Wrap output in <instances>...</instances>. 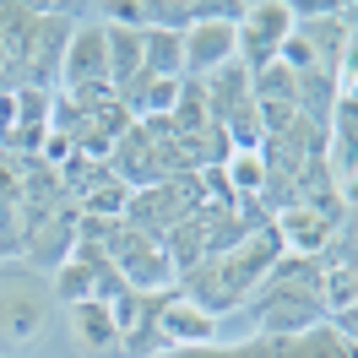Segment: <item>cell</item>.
Masks as SVG:
<instances>
[{
  "label": "cell",
  "instance_id": "1",
  "mask_svg": "<svg viewBox=\"0 0 358 358\" xmlns=\"http://www.w3.org/2000/svg\"><path fill=\"white\" fill-rule=\"evenodd\" d=\"M103 255H109V266L120 271L125 293H163V288L179 282L163 239H152V234H141V228H131V223H103Z\"/></svg>",
  "mask_w": 358,
  "mask_h": 358
},
{
  "label": "cell",
  "instance_id": "2",
  "mask_svg": "<svg viewBox=\"0 0 358 358\" xmlns=\"http://www.w3.org/2000/svg\"><path fill=\"white\" fill-rule=\"evenodd\" d=\"M234 60H239V11L201 6V17L179 33V76L206 82V76H217Z\"/></svg>",
  "mask_w": 358,
  "mask_h": 358
},
{
  "label": "cell",
  "instance_id": "3",
  "mask_svg": "<svg viewBox=\"0 0 358 358\" xmlns=\"http://www.w3.org/2000/svg\"><path fill=\"white\" fill-rule=\"evenodd\" d=\"M60 92L76 103H103L120 98L109 87V27L103 22H76L71 27L66 60H60Z\"/></svg>",
  "mask_w": 358,
  "mask_h": 358
},
{
  "label": "cell",
  "instance_id": "4",
  "mask_svg": "<svg viewBox=\"0 0 358 358\" xmlns=\"http://www.w3.org/2000/svg\"><path fill=\"white\" fill-rule=\"evenodd\" d=\"M206 206V190H201V174H169L147 185V190H131V206H125V223L141 228V234H152L163 239L169 228H179L190 212H201Z\"/></svg>",
  "mask_w": 358,
  "mask_h": 358
},
{
  "label": "cell",
  "instance_id": "5",
  "mask_svg": "<svg viewBox=\"0 0 358 358\" xmlns=\"http://www.w3.org/2000/svg\"><path fill=\"white\" fill-rule=\"evenodd\" d=\"M293 27H299V6H282V0L245 6V11H239V66H245L250 76L261 66H271L277 49L288 44Z\"/></svg>",
  "mask_w": 358,
  "mask_h": 358
},
{
  "label": "cell",
  "instance_id": "6",
  "mask_svg": "<svg viewBox=\"0 0 358 358\" xmlns=\"http://www.w3.org/2000/svg\"><path fill=\"white\" fill-rule=\"evenodd\" d=\"M49 326V293L38 282H0V348H27Z\"/></svg>",
  "mask_w": 358,
  "mask_h": 358
},
{
  "label": "cell",
  "instance_id": "7",
  "mask_svg": "<svg viewBox=\"0 0 358 358\" xmlns=\"http://www.w3.org/2000/svg\"><path fill=\"white\" fill-rule=\"evenodd\" d=\"M299 38L310 44L315 71L320 76H348V49H353V11H320V17H304L299 11Z\"/></svg>",
  "mask_w": 358,
  "mask_h": 358
},
{
  "label": "cell",
  "instance_id": "8",
  "mask_svg": "<svg viewBox=\"0 0 358 358\" xmlns=\"http://www.w3.org/2000/svg\"><path fill=\"white\" fill-rule=\"evenodd\" d=\"M157 336H163L169 348H212L217 320H212L196 299H185L179 288H169V293H157Z\"/></svg>",
  "mask_w": 358,
  "mask_h": 358
},
{
  "label": "cell",
  "instance_id": "9",
  "mask_svg": "<svg viewBox=\"0 0 358 358\" xmlns=\"http://www.w3.org/2000/svg\"><path fill=\"white\" fill-rule=\"evenodd\" d=\"M76 223H82V212H76V201H66L55 217H44L38 228H27V239H22V255L33 261V266H60L71 250H76Z\"/></svg>",
  "mask_w": 358,
  "mask_h": 358
},
{
  "label": "cell",
  "instance_id": "10",
  "mask_svg": "<svg viewBox=\"0 0 358 358\" xmlns=\"http://www.w3.org/2000/svg\"><path fill=\"white\" fill-rule=\"evenodd\" d=\"M71 336H76L92 358L120 353V326H114L109 304H71Z\"/></svg>",
  "mask_w": 358,
  "mask_h": 358
},
{
  "label": "cell",
  "instance_id": "11",
  "mask_svg": "<svg viewBox=\"0 0 358 358\" xmlns=\"http://www.w3.org/2000/svg\"><path fill=\"white\" fill-rule=\"evenodd\" d=\"M125 206H131V190L114 174H103L98 185H87V190L76 196V212H82L87 223H125Z\"/></svg>",
  "mask_w": 358,
  "mask_h": 358
},
{
  "label": "cell",
  "instance_id": "12",
  "mask_svg": "<svg viewBox=\"0 0 358 358\" xmlns=\"http://www.w3.org/2000/svg\"><path fill=\"white\" fill-rule=\"evenodd\" d=\"M217 174H223L234 201H261V190H266V157L261 152H228V163Z\"/></svg>",
  "mask_w": 358,
  "mask_h": 358
}]
</instances>
